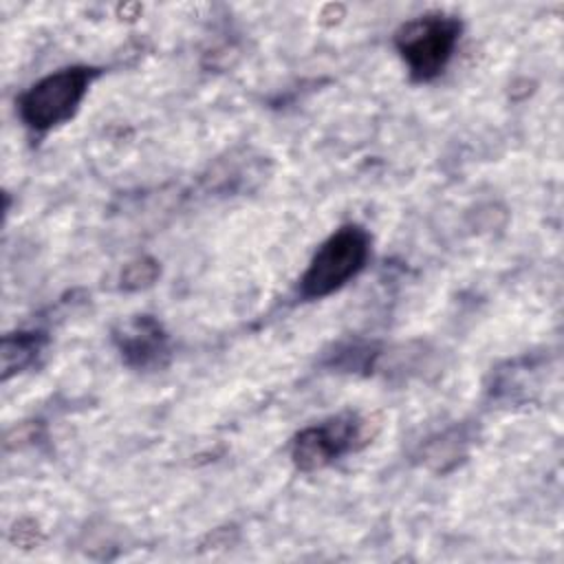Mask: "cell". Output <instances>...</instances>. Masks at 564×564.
Wrapping results in <instances>:
<instances>
[{"instance_id":"5","label":"cell","mask_w":564,"mask_h":564,"mask_svg":"<svg viewBox=\"0 0 564 564\" xmlns=\"http://www.w3.org/2000/svg\"><path fill=\"white\" fill-rule=\"evenodd\" d=\"M121 359L134 370H159L170 361V335L152 315H134L112 333Z\"/></svg>"},{"instance_id":"7","label":"cell","mask_w":564,"mask_h":564,"mask_svg":"<svg viewBox=\"0 0 564 564\" xmlns=\"http://www.w3.org/2000/svg\"><path fill=\"white\" fill-rule=\"evenodd\" d=\"M441 441V445L443 447H438L436 443H430L427 445V458L430 460H456L458 456H463V445H465V441H463V436H460V432H458V436H456V432H447V434H443V438H438Z\"/></svg>"},{"instance_id":"8","label":"cell","mask_w":564,"mask_h":564,"mask_svg":"<svg viewBox=\"0 0 564 564\" xmlns=\"http://www.w3.org/2000/svg\"><path fill=\"white\" fill-rule=\"evenodd\" d=\"M156 273H159V269L152 260H137V262L128 264L121 280H123L126 289H139V286L150 284L156 278Z\"/></svg>"},{"instance_id":"4","label":"cell","mask_w":564,"mask_h":564,"mask_svg":"<svg viewBox=\"0 0 564 564\" xmlns=\"http://www.w3.org/2000/svg\"><path fill=\"white\" fill-rule=\"evenodd\" d=\"M95 75L97 70L90 66H68L42 77L20 97V119L35 132H46L68 121L77 112Z\"/></svg>"},{"instance_id":"1","label":"cell","mask_w":564,"mask_h":564,"mask_svg":"<svg viewBox=\"0 0 564 564\" xmlns=\"http://www.w3.org/2000/svg\"><path fill=\"white\" fill-rule=\"evenodd\" d=\"M370 258V236L359 225H344L333 231L313 253L300 278L304 300H322L350 282Z\"/></svg>"},{"instance_id":"6","label":"cell","mask_w":564,"mask_h":564,"mask_svg":"<svg viewBox=\"0 0 564 564\" xmlns=\"http://www.w3.org/2000/svg\"><path fill=\"white\" fill-rule=\"evenodd\" d=\"M46 346V335L37 330H22L4 335L2 339V379L29 368Z\"/></svg>"},{"instance_id":"2","label":"cell","mask_w":564,"mask_h":564,"mask_svg":"<svg viewBox=\"0 0 564 564\" xmlns=\"http://www.w3.org/2000/svg\"><path fill=\"white\" fill-rule=\"evenodd\" d=\"M463 24L454 15L425 13L401 24L394 33V46L414 82L438 77L460 40Z\"/></svg>"},{"instance_id":"3","label":"cell","mask_w":564,"mask_h":564,"mask_svg":"<svg viewBox=\"0 0 564 564\" xmlns=\"http://www.w3.org/2000/svg\"><path fill=\"white\" fill-rule=\"evenodd\" d=\"M379 423L357 412H344L317 425L304 427L291 443L293 465L302 471H317L337 458L366 447Z\"/></svg>"}]
</instances>
